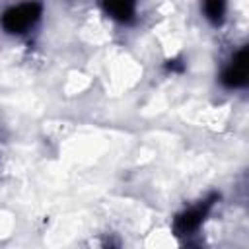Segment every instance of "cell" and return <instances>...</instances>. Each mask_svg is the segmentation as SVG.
I'll list each match as a JSON object with an SVG mask.
<instances>
[{"instance_id": "obj_1", "label": "cell", "mask_w": 249, "mask_h": 249, "mask_svg": "<svg viewBox=\"0 0 249 249\" xmlns=\"http://www.w3.org/2000/svg\"><path fill=\"white\" fill-rule=\"evenodd\" d=\"M41 14H43V6L39 2L18 4L8 8L0 16V27L8 35H23L35 27V23L41 19Z\"/></svg>"}, {"instance_id": "obj_2", "label": "cell", "mask_w": 249, "mask_h": 249, "mask_svg": "<svg viewBox=\"0 0 249 249\" xmlns=\"http://www.w3.org/2000/svg\"><path fill=\"white\" fill-rule=\"evenodd\" d=\"M249 76V60H247V47H241L237 53H233L231 60L224 66L220 74V82L228 89H239L247 86Z\"/></svg>"}, {"instance_id": "obj_3", "label": "cell", "mask_w": 249, "mask_h": 249, "mask_svg": "<svg viewBox=\"0 0 249 249\" xmlns=\"http://www.w3.org/2000/svg\"><path fill=\"white\" fill-rule=\"evenodd\" d=\"M212 204H214L212 200H204V202H200V204H196V206H191V208L183 210V212L175 218V222H173V231H175V235H191L193 231H196V230L202 226V222L206 220V216H208Z\"/></svg>"}, {"instance_id": "obj_4", "label": "cell", "mask_w": 249, "mask_h": 249, "mask_svg": "<svg viewBox=\"0 0 249 249\" xmlns=\"http://www.w3.org/2000/svg\"><path fill=\"white\" fill-rule=\"evenodd\" d=\"M136 2L138 0H101V6L111 19L119 23H132L136 18Z\"/></svg>"}, {"instance_id": "obj_5", "label": "cell", "mask_w": 249, "mask_h": 249, "mask_svg": "<svg viewBox=\"0 0 249 249\" xmlns=\"http://www.w3.org/2000/svg\"><path fill=\"white\" fill-rule=\"evenodd\" d=\"M204 18L212 25H220L226 18V0H202L200 2Z\"/></svg>"}, {"instance_id": "obj_6", "label": "cell", "mask_w": 249, "mask_h": 249, "mask_svg": "<svg viewBox=\"0 0 249 249\" xmlns=\"http://www.w3.org/2000/svg\"><path fill=\"white\" fill-rule=\"evenodd\" d=\"M177 62H179V60H169V62H167V70H169V72H183L185 66H177Z\"/></svg>"}]
</instances>
